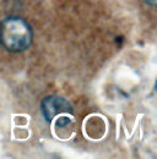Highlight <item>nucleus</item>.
Segmentation results:
<instances>
[{
  "instance_id": "obj_3",
  "label": "nucleus",
  "mask_w": 157,
  "mask_h": 159,
  "mask_svg": "<svg viewBox=\"0 0 157 159\" xmlns=\"http://www.w3.org/2000/svg\"><path fill=\"white\" fill-rule=\"evenodd\" d=\"M146 4H150V5H155L156 4V0H144Z\"/></svg>"
},
{
  "instance_id": "obj_2",
  "label": "nucleus",
  "mask_w": 157,
  "mask_h": 159,
  "mask_svg": "<svg viewBox=\"0 0 157 159\" xmlns=\"http://www.w3.org/2000/svg\"><path fill=\"white\" fill-rule=\"evenodd\" d=\"M40 108H42L44 119L48 122L53 121L55 118L73 114V108H71L70 103L65 98L59 97V96H49V97L44 98Z\"/></svg>"
},
{
  "instance_id": "obj_1",
  "label": "nucleus",
  "mask_w": 157,
  "mask_h": 159,
  "mask_svg": "<svg viewBox=\"0 0 157 159\" xmlns=\"http://www.w3.org/2000/svg\"><path fill=\"white\" fill-rule=\"evenodd\" d=\"M0 43L11 52L26 50L32 43V30L30 25L19 16H11L0 22Z\"/></svg>"
}]
</instances>
